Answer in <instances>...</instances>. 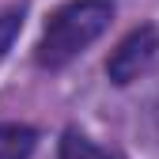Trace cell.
I'll return each mask as SVG.
<instances>
[{"label":"cell","instance_id":"obj_1","mask_svg":"<svg viewBox=\"0 0 159 159\" xmlns=\"http://www.w3.org/2000/svg\"><path fill=\"white\" fill-rule=\"evenodd\" d=\"M114 11H117L114 0H68L57 11H49L42 38L34 46V65L49 72L72 65L91 42H98L106 34Z\"/></svg>","mask_w":159,"mask_h":159},{"label":"cell","instance_id":"obj_2","mask_svg":"<svg viewBox=\"0 0 159 159\" xmlns=\"http://www.w3.org/2000/svg\"><path fill=\"white\" fill-rule=\"evenodd\" d=\"M159 57V27L155 23H140L133 27L121 42H117L106 57V80L114 87H129L133 80H140Z\"/></svg>","mask_w":159,"mask_h":159},{"label":"cell","instance_id":"obj_3","mask_svg":"<svg viewBox=\"0 0 159 159\" xmlns=\"http://www.w3.org/2000/svg\"><path fill=\"white\" fill-rule=\"evenodd\" d=\"M38 148V133L23 121H0V159H30Z\"/></svg>","mask_w":159,"mask_h":159},{"label":"cell","instance_id":"obj_4","mask_svg":"<svg viewBox=\"0 0 159 159\" xmlns=\"http://www.w3.org/2000/svg\"><path fill=\"white\" fill-rule=\"evenodd\" d=\"M57 159H110V155H106L102 148H98L95 140H87V136L80 133V129H65Z\"/></svg>","mask_w":159,"mask_h":159},{"label":"cell","instance_id":"obj_5","mask_svg":"<svg viewBox=\"0 0 159 159\" xmlns=\"http://www.w3.org/2000/svg\"><path fill=\"white\" fill-rule=\"evenodd\" d=\"M19 30H23V8H8V11H0V61H4L8 49L15 46Z\"/></svg>","mask_w":159,"mask_h":159},{"label":"cell","instance_id":"obj_6","mask_svg":"<svg viewBox=\"0 0 159 159\" xmlns=\"http://www.w3.org/2000/svg\"><path fill=\"white\" fill-rule=\"evenodd\" d=\"M155 117H159V98H155Z\"/></svg>","mask_w":159,"mask_h":159}]
</instances>
